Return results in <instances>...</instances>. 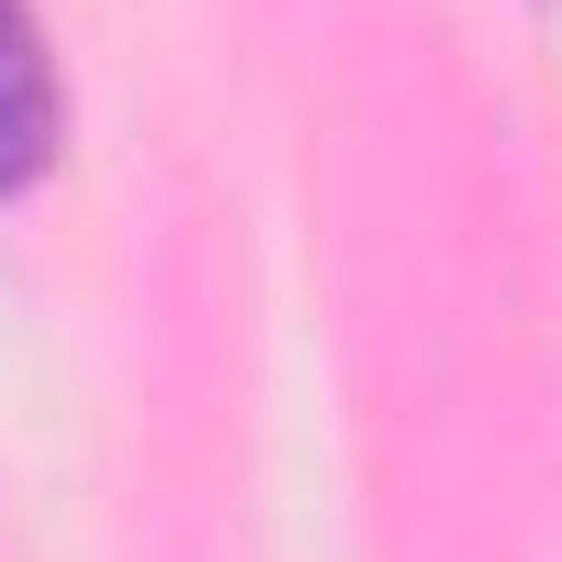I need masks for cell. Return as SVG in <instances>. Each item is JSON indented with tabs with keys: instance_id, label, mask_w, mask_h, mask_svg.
<instances>
[{
	"instance_id": "1",
	"label": "cell",
	"mask_w": 562,
	"mask_h": 562,
	"mask_svg": "<svg viewBox=\"0 0 562 562\" xmlns=\"http://www.w3.org/2000/svg\"><path fill=\"white\" fill-rule=\"evenodd\" d=\"M67 133V89H56V45L34 23V0H0V199L34 188L56 166Z\"/></svg>"
}]
</instances>
